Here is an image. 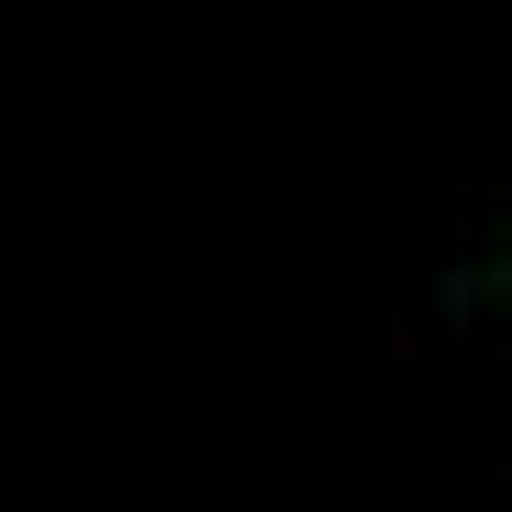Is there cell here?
I'll list each match as a JSON object with an SVG mask.
<instances>
[{"instance_id": "6da1fadb", "label": "cell", "mask_w": 512, "mask_h": 512, "mask_svg": "<svg viewBox=\"0 0 512 512\" xmlns=\"http://www.w3.org/2000/svg\"><path fill=\"white\" fill-rule=\"evenodd\" d=\"M491 316H502V404H512V240H502V262H491Z\"/></svg>"}]
</instances>
